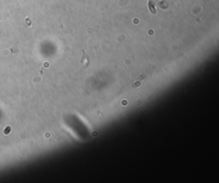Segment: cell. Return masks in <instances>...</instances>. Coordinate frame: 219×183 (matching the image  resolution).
<instances>
[{"label":"cell","instance_id":"cell-1","mask_svg":"<svg viewBox=\"0 0 219 183\" xmlns=\"http://www.w3.org/2000/svg\"><path fill=\"white\" fill-rule=\"evenodd\" d=\"M148 6L150 11L152 12V13H156V10L154 8V5H153V3L152 1H149L148 2Z\"/></svg>","mask_w":219,"mask_h":183}]
</instances>
